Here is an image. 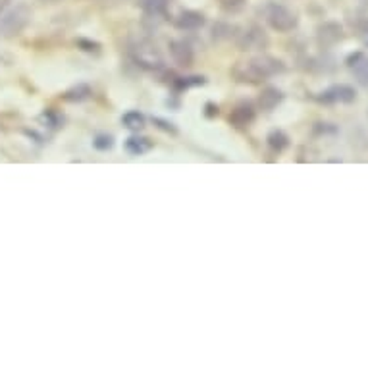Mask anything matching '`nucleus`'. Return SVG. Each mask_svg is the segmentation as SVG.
<instances>
[{
	"instance_id": "f257e3e1",
	"label": "nucleus",
	"mask_w": 368,
	"mask_h": 368,
	"mask_svg": "<svg viewBox=\"0 0 368 368\" xmlns=\"http://www.w3.org/2000/svg\"><path fill=\"white\" fill-rule=\"evenodd\" d=\"M284 72V64L272 56H257L251 60L238 62L232 69V75L241 83H260L266 77Z\"/></svg>"
},
{
	"instance_id": "f03ea898",
	"label": "nucleus",
	"mask_w": 368,
	"mask_h": 368,
	"mask_svg": "<svg viewBox=\"0 0 368 368\" xmlns=\"http://www.w3.org/2000/svg\"><path fill=\"white\" fill-rule=\"evenodd\" d=\"M31 21V8L28 4H18L6 14H0V35L2 37H14L20 35L23 29L28 28Z\"/></svg>"
},
{
	"instance_id": "7ed1b4c3",
	"label": "nucleus",
	"mask_w": 368,
	"mask_h": 368,
	"mask_svg": "<svg viewBox=\"0 0 368 368\" xmlns=\"http://www.w3.org/2000/svg\"><path fill=\"white\" fill-rule=\"evenodd\" d=\"M266 20L270 23V28L280 31V33H289L297 28L299 18L294 10H289L284 4H270L266 8Z\"/></svg>"
},
{
	"instance_id": "20e7f679",
	"label": "nucleus",
	"mask_w": 368,
	"mask_h": 368,
	"mask_svg": "<svg viewBox=\"0 0 368 368\" xmlns=\"http://www.w3.org/2000/svg\"><path fill=\"white\" fill-rule=\"evenodd\" d=\"M133 58L139 66L147 69H158L162 68V55L155 43L150 41H139L133 48Z\"/></svg>"
},
{
	"instance_id": "39448f33",
	"label": "nucleus",
	"mask_w": 368,
	"mask_h": 368,
	"mask_svg": "<svg viewBox=\"0 0 368 368\" xmlns=\"http://www.w3.org/2000/svg\"><path fill=\"white\" fill-rule=\"evenodd\" d=\"M355 99H357V91H355L351 85H343V83L326 89V91L318 96V101L326 104H349L353 103Z\"/></svg>"
},
{
	"instance_id": "423d86ee",
	"label": "nucleus",
	"mask_w": 368,
	"mask_h": 368,
	"mask_svg": "<svg viewBox=\"0 0 368 368\" xmlns=\"http://www.w3.org/2000/svg\"><path fill=\"white\" fill-rule=\"evenodd\" d=\"M266 43H268V39H266L264 31L257 28V26L245 29L238 39V45L241 50H260V48L266 47Z\"/></svg>"
},
{
	"instance_id": "0eeeda50",
	"label": "nucleus",
	"mask_w": 368,
	"mask_h": 368,
	"mask_svg": "<svg viewBox=\"0 0 368 368\" xmlns=\"http://www.w3.org/2000/svg\"><path fill=\"white\" fill-rule=\"evenodd\" d=\"M347 66L353 72L355 79L359 82V85L368 89V56H364L362 52L351 55L347 58Z\"/></svg>"
},
{
	"instance_id": "6e6552de",
	"label": "nucleus",
	"mask_w": 368,
	"mask_h": 368,
	"mask_svg": "<svg viewBox=\"0 0 368 368\" xmlns=\"http://www.w3.org/2000/svg\"><path fill=\"white\" fill-rule=\"evenodd\" d=\"M205 26V16L201 12H193V10H185L176 18V28L182 31H195Z\"/></svg>"
},
{
	"instance_id": "1a4fd4ad",
	"label": "nucleus",
	"mask_w": 368,
	"mask_h": 368,
	"mask_svg": "<svg viewBox=\"0 0 368 368\" xmlns=\"http://www.w3.org/2000/svg\"><path fill=\"white\" fill-rule=\"evenodd\" d=\"M341 39H343V31H341L338 23L328 21V23L318 28V43H320L322 47H334Z\"/></svg>"
},
{
	"instance_id": "9d476101",
	"label": "nucleus",
	"mask_w": 368,
	"mask_h": 368,
	"mask_svg": "<svg viewBox=\"0 0 368 368\" xmlns=\"http://www.w3.org/2000/svg\"><path fill=\"white\" fill-rule=\"evenodd\" d=\"M170 55L176 64L179 66H191L193 62V48L189 43L185 41H172L170 43Z\"/></svg>"
},
{
	"instance_id": "9b49d317",
	"label": "nucleus",
	"mask_w": 368,
	"mask_h": 368,
	"mask_svg": "<svg viewBox=\"0 0 368 368\" xmlns=\"http://www.w3.org/2000/svg\"><path fill=\"white\" fill-rule=\"evenodd\" d=\"M281 99H284V95H281V91H278V89L274 87H268L262 91V95H260L259 103H260V108L262 110H274L278 104L281 103Z\"/></svg>"
},
{
	"instance_id": "f8f14e48",
	"label": "nucleus",
	"mask_w": 368,
	"mask_h": 368,
	"mask_svg": "<svg viewBox=\"0 0 368 368\" xmlns=\"http://www.w3.org/2000/svg\"><path fill=\"white\" fill-rule=\"evenodd\" d=\"M126 149H128V152H131V155L139 157V155L149 152V150L152 149V143H150L147 137H130V139L126 141Z\"/></svg>"
},
{
	"instance_id": "ddd939ff",
	"label": "nucleus",
	"mask_w": 368,
	"mask_h": 368,
	"mask_svg": "<svg viewBox=\"0 0 368 368\" xmlns=\"http://www.w3.org/2000/svg\"><path fill=\"white\" fill-rule=\"evenodd\" d=\"M123 126L131 131H139L145 128V116L141 112H135V110H131L128 114H123L122 118Z\"/></svg>"
},
{
	"instance_id": "4468645a",
	"label": "nucleus",
	"mask_w": 368,
	"mask_h": 368,
	"mask_svg": "<svg viewBox=\"0 0 368 368\" xmlns=\"http://www.w3.org/2000/svg\"><path fill=\"white\" fill-rule=\"evenodd\" d=\"M141 4H143L147 14L160 16L166 12V8H168V4H170V0H143Z\"/></svg>"
},
{
	"instance_id": "2eb2a0df",
	"label": "nucleus",
	"mask_w": 368,
	"mask_h": 368,
	"mask_svg": "<svg viewBox=\"0 0 368 368\" xmlns=\"http://www.w3.org/2000/svg\"><path fill=\"white\" fill-rule=\"evenodd\" d=\"M287 141H289V139H287V135L284 133V131L276 130V131H272L270 135H268V145H270L274 150H278V152L286 149Z\"/></svg>"
},
{
	"instance_id": "dca6fc26",
	"label": "nucleus",
	"mask_w": 368,
	"mask_h": 368,
	"mask_svg": "<svg viewBox=\"0 0 368 368\" xmlns=\"http://www.w3.org/2000/svg\"><path fill=\"white\" fill-rule=\"evenodd\" d=\"M230 120L238 123V126H245L247 122H251L252 120L251 106H239V108H235Z\"/></svg>"
},
{
	"instance_id": "f3484780",
	"label": "nucleus",
	"mask_w": 368,
	"mask_h": 368,
	"mask_svg": "<svg viewBox=\"0 0 368 368\" xmlns=\"http://www.w3.org/2000/svg\"><path fill=\"white\" fill-rule=\"evenodd\" d=\"M87 96H89V89L82 85V87L74 89V93L69 91L68 95H66V99H68V101H83V99H87Z\"/></svg>"
},
{
	"instance_id": "a211bd4d",
	"label": "nucleus",
	"mask_w": 368,
	"mask_h": 368,
	"mask_svg": "<svg viewBox=\"0 0 368 368\" xmlns=\"http://www.w3.org/2000/svg\"><path fill=\"white\" fill-rule=\"evenodd\" d=\"M112 145H114V141H112V137L110 135H99L95 139V147L99 150L112 149Z\"/></svg>"
},
{
	"instance_id": "6ab92c4d",
	"label": "nucleus",
	"mask_w": 368,
	"mask_h": 368,
	"mask_svg": "<svg viewBox=\"0 0 368 368\" xmlns=\"http://www.w3.org/2000/svg\"><path fill=\"white\" fill-rule=\"evenodd\" d=\"M10 2H12V0H0V14H2L4 10H6L8 6H10Z\"/></svg>"
},
{
	"instance_id": "aec40b11",
	"label": "nucleus",
	"mask_w": 368,
	"mask_h": 368,
	"mask_svg": "<svg viewBox=\"0 0 368 368\" xmlns=\"http://www.w3.org/2000/svg\"><path fill=\"white\" fill-rule=\"evenodd\" d=\"M41 2H45V4H55V2H58V0H41Z\"/></svg>"
},
{
	"instance_id": "412c9836",
	"label": "nucleus",
	"mask_w": 368,
	"mask_h": 368,
	"mask_svg": "<svg viewBox=\"0 0 368 368\" xmlns=\"http://www.w3.org/2000/svg\"><path fill=\"white\" fill-rule=\"evenodd\" d=\"M364 45H367V47H368V31H367V33H364Z\"/></svg>"
}]
</instances>
